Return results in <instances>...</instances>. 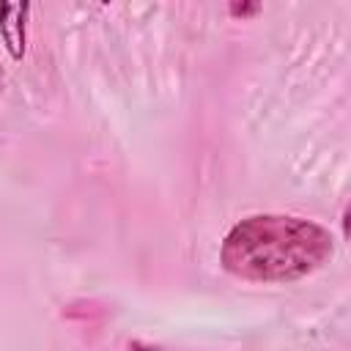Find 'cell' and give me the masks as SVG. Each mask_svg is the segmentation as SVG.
I'll return each instance as SVG.
<instances>
[{
	"label": "cell",
	"mask_w": 351,
	"mask_h": 351,
	"mask_svg": "<svg viewBox=\"0 0 351 351\" xmlns=\"http://www.w3.org/2000/svg\"><path fill=\"white\" fill-rule=\"evenodd\" d=\"M332 252V233L318 222L288 214H255L228 230L219 261L225 271L250 282H291L321 269Z\"/></svg>",
	"instance_id": "6da1fadb"
},
{
	"label": "cell",
	"mask_w": 351,
	"mask_h": 351,
	"mask_svg": "<svg viewBox=\"0 0 351 351\" xmlns=\"http://www.w3.org/2000/svg\"><path fill=\"white\" fill-rule=\"evenodd\" d=\"M30 5H0V33L14 58L25 55V14Z\"/></svg>",
	"instance_id": "7a4b0ae2"
}]
</instances>
